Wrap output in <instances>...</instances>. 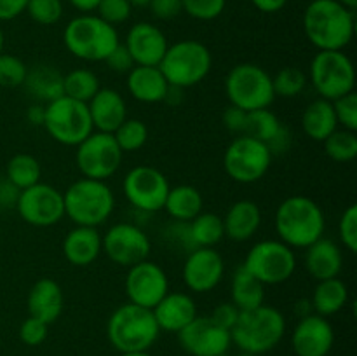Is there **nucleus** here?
<instances>
[{
    "label": "nucleus",
    "instance_id": "f257e3e1",
    "mask_svg": "<svg viewBox=\"0 0 357 356\" xmlns=\"http://www.w3.org/2000/svg\"><path fill=\"white\" fill-rule=\"evenodd\" d=\"M303 30L317 51H344L354 38V10L338 0H312L303 13Z\"/></svg>",
    "mask_w": 357,
    "mask_h": 356
},
{
    "label": "nucleus",
    "instance_id": "f03ea898",
    "mask_svg": "<svg viewBox=\"0 0 357 356\" xmlns=\"http://www.w3.org/2000/svg\"><path fill=\"white\" fill-rule=\"evenodd\" d=\"M275 232L289 248L310 246L324 236L326 216L323 208L307 195H289L275 209Z\"/></svg>",
    "mask_w": 357,
    "mask_h": 356
},
{
    "label": "nucleus",
    "instance_id": "7ed1b4c3",
    "mask_svg": "<svg viewBox=\"0 0 357 356\" xmlns=\"http://www.w3.org/2000/svg\"><path fill=\"white\" fill-rule=\"evenodd\" d=\"M286 334V318L279 309L261 304L250 311H241L239 320L230 330L232 344L243 353L258 356L272 351Z\"/></svg>",
    "mask_w": 357,
    "mask_h": 356
},
{
    "label": "nucleus",
    "instance_id": "20e7f679",
    "mask_svg": "<svg viewBox=\"0 0 357 356\" xmlns=\"http://www.w3.org/2000/svg\"><path fill=\"white\" fill-rule=\"evenodd\" d=\"M159 334L152 309L131 302L119 306L107 321V337L119 353L149 351Z\"/></svg>",
    "mask_w": 357,
    "mask_h": 356
},
{
    "label": "nucleus",
    "instance_id": "39448f33",
    "mask_svg": "<svg viewBox=\"0 0 357 356\" xmlns=\"http://www.w3.org/2000/svg\"><path fill=\"white\" fill-rule=\"evenodd\" d=\"M65 216L75 225L100 227L115 209V194L107 181L79 178L63 192Z\"/></svg>",
    "mask_w": 357,
    "mask_h": 356
},
{
    "label": "nucleus",
    "instance_id": "423d86ee",
    "mask_svg": "<svg viewBox=\"0 0 357 356\" xmlns=\"http://www.w3.org/2000/svg\"><path fill=\"white\" fill-rule=\"evenodd\" d=\"M63 42L68 52L82 61H105L121 44L115 27L94 14H82L68 21L63 31Z\"/></svg>",
    "mask_w": 357,
    "mask_h": 356
},
{
    "label": "nucleus",
    "instance_id": "0eeeda50",
    "mask_svg": "<svg viewBox=\"0 0 357 356\" xmlns=\"http://www.w3.org/2000/svg\"><path fill=\"white\" fill-rule=\"evenodd\" d=\"M211 66L213 56L208 45L192 38L169 45L162 61L159 63L167 84L181 89L201 84L209 75Z\"/></svg>",
    "mask_w": 357,
    "mask_h": 356
},
{
    "label": "nucleus",
    "instance_id": "6e6552de",
    "mask_svg": "<svg viewBox=\"0 0 357 356\" xmlns=\"http://www.w3.org/2000/svg\"><path fill=\"white\" fill-rule=\"evenodd\" d=\"M225 94L230 105L246 112L268 108L275 100L272 75L257 63H239L225 77Z\"/></svg>",
    "mask_w": 357,
    "mask_h": 356
},
{
    "label": "nucleus",
    "instance_id": "1a4fd4ad",
    "mask_svg": "<svg viewBox=\"0 0 357 356\" xmlns=\"http://www.w3.org/2000/svg\"><path fill=\"white\" fill-rule=\"evenodd\" d=\"M309 82L328 101L356 91V68L344 51H317L309 66Z\"/></svg>",
    "mask_w": 357,
    "mask_h": 356
},
{
    "label": "nucleus",
    "instance_id": "9d476101",
    "mask_svg": "<svg viewBox=\"0 0 357 356\" xmlns=\"http://www.w3.org/2000/svg\"><path fill=\"white\" fill-rule=\"evenodd\" d=\"M42 128L54 142L66 147H77L94 131L87 103L61 96L45 103Z\"/></svg>",
    "mask_w": 357,
    "mask_h": 356
},
{
    "label": "nucleus",
    "instance_id": "9b49d317",
    "mask_svg": "<svg viewBox=\"0 0 357 356\" xmlns=\"http://www.w3.org/2000/svg\"><path fill=\"white\" fill-rule=\"evenodd\" d=\"M243 265L265 286L281 285L295 274L296 255L281 239H264L250 248Z\"/></svg>",
    "mask_w": 357,
    "mask_h": 356
},
{
    "label": "nucleus",
    "instance_id": "f8f14e48",
    "mask_svg": "<svg viewBox=\"0 0 357 356\" xmlns=\"http://www.w3.org/2000/svg\"><path fill=\"white\" fill-rule=\"evenodd\" d=\"M274 156L264 142L248 135L236 136L223 154L225 173L237 184H255L271 170Z\"/></svg>",
    "mask_w": 357,
    "mask_h": 356
},
{
    "label": "nucleus",
    "instance_id": "ddd939ff",
    "mask_svg": "<svg viewBox=\"0 0 357 356\" xmlns=\"http://www.w3.org/2000/svg\"><path fill=\"white\" fill-rule=\"evenodd\" d=\"M124 152L112 133L93 131L77 145L75 163L84 178L107 181L122 164Z\"/></svg>",
    "mask_w": 357,
    "mask_h": 356
},
{
    "label": "nucleus",
    "instance_id": "4468645a",
    "mask_svg": "<svg viewBox=\"0 0 357 356\" xmlns=\"http://www.w3.org/2000/svg\"><path fill=\"white\" fill-rule=\"evenodd\" d=\"M171 185L166 175L153 166H135L126 173L122 191L132 208L145 213H157L164 209Z\"/></svg>",
    "mask_w": 357,
    "mask_h": 356
},
{
    "label": "nucleus",
    "instance_id": "2eb2a0df",
    "mask_svg": "<svg viewBox=\"0 0 357 356\" xmlns=\"http://www.w3.org/2000/svg\"><path fill=\"white\" fill-rule=\"evenodd\" d=\"M152 244L149 234L142 227L131 222L114 223L107 232L101 236V251L121 267H131L149 258Z\"/></svg>",
    "mask_w": 357,
    "mask_h": 356
},
{
    "label": "nucleus",
    "instance_id": "dca6fc26",
    "mask_svg": "<svg viewBox=\"0 0 357 356\" xmlns=\"http://www.w3.org/2000/svg\"><path fill=\"white\" fill-rule=\"evenodd\" d=\"M16 212L21 218L33 227H52L65 216L63 192L52 185L38 181L20 192Z\"/></svg>",
    "mask_w": 357,
    "mask_h": 356
},
{
    "label": "nucleus",
    "instance_id": "f3484780",
    "mask_svg": "<svg viewBox=\"0 0 357 356\" xmlns=\"http://www.w3.org/2000/svg\"><path fill=\"white\" fill-rule=\"evenodd\" d=\"M124 286L129 302L153 309L169 292V278L157 262L146 258L128 267Z\"/></svg>",
    "mask_w": 357,
    "mask_h": 356
},
{
    "label": "nucleus",
    "instance_id": "a211bd4d",
    "mask_svg": "<svg viewBox=\"0 0 357 356\" xmlns=\"http://www.w3.org/2000/svg\"><path fill=\"white\" fill-rule=\"evenodd\" d=\"M181 349L190 356H218L232 346L230 332L216 325L209 316H195L178 332Z\"/></svg>",
    "mask_w": 357,
    "mask_h": 356
},
{
    "label": "nucleus",
    "instance_id": "6ab92c4d",
    "mask_svg": "<svg viewBox=\"0 0 357 356\" xmlns=\"http://www.w3.org/2000/svg\"><path fill=\"white\" fill-rule=\"evenodd\" d=\"M225 260L215 248H194L188 251L181 267L185 286L194 293H208L222 283Z\"/></svg>",
    "mask_w": 357,
    "mask_h": 356
},
{
    "label": "nucleus",
    "instance_id": "aec40b11",
    "mask_svg": "<svg viewBox=\"0 0 357 356\" xmlns=\"http://www.w3.org/2000/svg\"><path fill=\"white\" fill-rule=\"evenodd\" d=\"M335 344V330L330 320L312 313L300 318L293 328L291 346L296 356H328Z\"/></svg>",
    "mask_w": 357,
    "mask_h": 356
},
{
    "label": "nucleus",
    "instance_id": "412c9836",
    "mask_svg": "<svg viewBox=\"0 0 357 356\" xmlns=\"http://www.w3.org/2000/svg\"><path fill=\"white\" fill-rule=\"evenodd\" d=\"M124 45L128 47L135 65L142 66H159L169 47L164 31L146 21L136 23L129 28Z\"/></svg>",
    "mask_w": 357,
    "mask_h": 356
},
{
    "label": "nucleus",
    "instance_id": "4be33fe9",
    "mask_svg": "<svg viewBox=\"0 0 357 356\" xmlns=\"http://www.w3.org/2000/svg\"><path fill=\"white\" fill-rule=\"evenodd\" d=\"M91 122L96 131L114 133L128 119V105L122 94L112 87H100L96 94L87 101Z\"/></svg>",
    "mask_w": 357,
    "mask_h": 356
},
{
    "label": "nucleus",
    "instance_id": "5701e85b",
    "mask_svg": "<svg viewBox=\"0 0 357 356\" xmlns=\"http://www.w3.org/2000/svg\"><path fill=\"white\" fill-rule=\"evenodd\" d=\"M160 332L178 334L197 316L195 300L185 292H167L152 309Z\"/></svg>",
    "mask_w": 357,
    "mask_h": 356
},
{
    "label": "nucleus",
    "instance_id": "b1692460",
    "mask_svg": "<svg viewBox=\"0 0 357 356\" xmlns=\"http://www.w3.org/2000/svg\"><path fill=\"white\" fill-rule=\"evenodd\" d=\"M26 304L30 316L52 325L65 309V293L58 281L51 278H42L35 281L28 292Z\"/></svg>",
    "mask_w": 357,
    "mask_h": 356
},
{
    "label": "nucleus",
    "instance_id": "393cba45",
    "mask_svg": "<svg viewBox=\"0 0 357 356\" xmlns=\"http://www.w3.org/2000/svg\"><path fill=\"white\" fill-rule=\"evenodd\" d=\"M305 269L316 281L338 278L344 269V253L333 239L321 237L305 248Z\"/></svg>",
    "mask_w": 357,
    "mask_h": 356
},
{
    "label": "nucleus",
    "instance_id": "a878e982",
    "mask_svg": "<svg viewBox=\"0 0 357 356\" xmlns=\"http://www.w3.org/2000/svg\"><path fill=\"white\" fill-rule=\"evenodd\" d=\"M101 253V234L98 227L75 225L63 239V255L75 267L94 264Z\"/></svg>",
    "mask_w": 357,
    "mask_h": 356
},
{
    "label": "nucleus",
    "instance_id": "bb28decb",
    "mask_svg": "<svg viewBox=\"0 0 357 356\" xmlns=\"http://www.w3.org/2000/svg\"><path fill=\"white\" fill-rule=\"evenodd\" d=\"M223 218V229L225 237L244 243L250 241L258 232L261 225V209L251 199H239L227 209Z\"/></svg>",
    "mask_w": 357,
    "mask_h": 356
},
{
    "label": "nucleus",
    "instance_id": "cd10ccee",
    "mask_svg": "<svg viewBox=\"0 0 357 356\" xmlns=\"http://www.w3.org/2000/svg\"><path fill=\"white\" fill-rule=\"evenodd\" d=\"M126 87L139 103H160L166 98L169 84L159 66L135 65L128 73Z\"/></svg>",
    "mask_w": 357,
    "mask_h": 356
},
{
    "label": "nucleus",
    "instance_id": "c85d7f7f",
    "mask_svg": "<svg viewBox=\"0 0 357 356\" xmlns=\"http://www.w3.org/2000/svg\"><path fill=\"white\" fill-rule=\"evenodd\" d=\"M63 77L65 75L52 65L38 63L28 68L23 86L31 98L45 105L63 96Z\"/></svg>",
    "mask_w": 357,
    "mask_h": 356
},
{
    "label": "nucleus",
    "instance_id": "c756f323",
    "mask_svg": "<svg viewBox=\"0 0 357 356\" xmlns=\"http://www.w3.org/2000/svg\"><path fill=\"white\" fill-rule=\"evenodd\" d=\"M302 129L310 140L323 143L335 129H338L333 101L324 98L310 101L302 114Z\"/></svg>",
    "mask_w": 357,
    "mask_h": 356
},
{
    "label": "nucleus",
    "instance_id": "7c9ffc66",
    "mask_svg": "<svg viewBox=\"0 0 357 356\" xmlns=\"http://www.w3.org/2000/svg\"><path fill=\"white\" fill-rule=\"evenodd\" d=\"M349 302V288L345 285L344 279L331 278L317 281L316 288H314L312 297H310V304H312L314 313L319 316L330 318L333 314L340 313Z\"/></svg>",
    "mask_w": 357,
    "mask_h": 356
},
{
    "label": "nucleus",
    "instance_id": "2f4dec72",
    "mask_svg": "<svg viewBox=\"0 0 357 356\" xmlns=\"http://www.w3.org/2000/svg\"><path fill=\"white\" fill-rule=\"evenodd\" d=\"M204 198L194 185H176L167 192L164 209L174 222H190L202 212Z\"/></svg>",
    "mask_w": 357,
    "mask_h": 356
},
{
    "label": "nucleus",
    "instance_id": "473e14b6",
    "mask_svg": "<svg viewBox=\"0 0 357 356\" xmlns=\"http://www.w3.org/2000/svg\"><path fill=\"white\" fill-rule=\"evenodd\" d=\"M230 302L239 311H250L260 307L265 300V285L258 281L243 264L234 271L230 281Z\"/></svg>",
    "mask_w": 357,
    "mask_h": 356
},
{
    "label": "nucleus",
    "instance_id": "72a5a7b5",
    "mask_svg": "<svg viewBox=\"0 0 357 356\" xmlns=\"http://www.w3.org/2000/svg\"><path fill=\"white\" fill-rule=\"evenodd\" d=\"M188 223V237L194 248H215L225 237L223 218L216 213L201 212Z\"/></svg>",
    "mask_w": 357,
    "mask_h": 356
},
{
    "label": "nucleus",
    "instance_id": "f704fd0d",
    "mask_svg": "<svg viewBox=\"0 0 357 356\" xmlns=\"http://www.w3.org/2000/svg\"><path fill=\"white\" fill-rule=\"evenodd\" d=\"M6 178L20 191L38 184L42 178V166L37 157L31 154H16L6 166Z\"/></svg>",
    "mask_w": 357,
    "mask_h": 356
},
{
    "label": "nucleus",
    "instance_id": "c9c22d12",
    "mask_svg": "<svg viewBox=\"0 0 357 356\" xmlns=\"http://www.w3.org/2000/svg\"><path fill=\"white\" fill-rule=\"evenodd\" d=\"M100 79L89 68H75L63 77V96L87 103L100 91Z\"/></svg>",
    "mask_w": 357,
    "mask_h": 356
},
{
    "label": "nucleus",
    "instance_id": "e433bc0d",
    "mask_svg": "<svg viewBox=\"0 0 357 356\" xmlns=\"http://www.w3.org/2000/svg\"><path fill=\"white\" fill-rule=\"evenodd\" d=\"M282 128H284L282 122L271 108H260V110L248 112V126L244 135L260 140L265 145H268L281 133Z\"/></svg>",
    "mask_w": 357,
    "mask_h": 356
},
{
    "label": "nucleus",
    "instance_id": "4c0bfd02",
    "mask_svg": "<svg viewBox=\"0 0 357 356\" xmlns=\"http://www.w3.org/2000/svg\"><path fill=\"white\" fill-rule=\"evenodd\" d=\"M324 152L335 163H351L357 157V135L349 129H335L323 142Z\"/></svg>",
    "mask_w": 357,
    "mask_h": 356
},
{
    "label": "nucleus",
    "instance_id": "58836bf2",
    "mask_svg": "<svg viewBox=\"0 0 357 356\" xmlns=\"http://www.w3.org/2000/svg\"><path fill=\"white\" fill-rule=\"evenodd\" d=\"M114 138L122 152H136L149 142V128L142 119H126L114 133Z\"/></svg>",
    "mask_w": 357,
    "mask_h": 356
},
{
    "label": "nucleus",
    "instance_id": "ea45409f",
    "mask_svg": "<svg viewBox=\"0 0 357 356\" xmlns=\"http://www.w3.org/2000/svg\"><path fill=\"white\" fill-rule=\"evenodd\" d=\"M309 77L298 66H284L272 77L275 98H296L305 91Z\"/></svg>",
    "mask_w": 357,
    "mask_h": 356
},
{
    "label": "nucleus",
    "instance_id": "a19ab883",
    "mask_svg": "<svg viewBox=\"0 0 357 356\" xmlns=\"http://www.w3.org/2000/svg\"><path fill=\"white\" fill-rule=\"evenodd\" d=\"M26 13L35 23L51 27L63 17L61 0H28Z\"/></svg>",
    "mask_w": 357,
    "mask_h": 356
},
{
    "label": "nucleus",
    "instance_id": "79ce46f5",
    "mask_svg": "<svg viewBox=\"0 0 357 356\" xmlns=\"http://www.w3.org/2000/svg\"><path fill=\"white\" fill-rule=\"evenodd\" d=\"M28 66L17 56L0 52V86L20 87L26 79Z\"/></svg>",
    "mask_w": 357,
    "mask_h": 356
},
{
    "label": "nucleus",
    "instance_id": "37998d69",
    "mask_svg": "<svg viewBox=\"0 0 357 356\" xmlns=\"http://www.w3.org/2000/svg\"><path fill=\"white\" fill-rule=\"evenodd\" d=\"M227 0H181L183 13L199 21L216 20L225 10Z\"/></svg>",
    "mask_w": 357,
    "mask_h": 356
},
{
    "label": "nucleus",
    "instance_id": "c03bdc74",
    "mask_svg": "<svg viewBox=\"0 0 357 356\" xmlns=\"http://www.w3.org/2000/svg\"><path fill=\"white\" fill-rule=\"evenodd\" d=\"M96 10V16H100L112 27H117V24L126 23L131 17L132 6L128 0H100Z\"/></svg>",
    "mask_w": 357,
    "mask_h": 356
},
{
    "label": "nucleus",
    "instance_id": "a18cd8bd",
    "mask_svg": "<svg viewBox=\"0 0 357 356\" xmlns=\"http://www.w3.org/2000/svg\"><path fill=\"white\" fill-rule=\"evenodd\" d=\"M335 115H337L338 124L342 128L349 129V131H357V93L345 94V96L338 98L333 101Z\"/></svg>",
    "mask_w": 357,
    "mask_h": 356
},
{
    "label": "nucleus",
    "instance_id": "49530a36",
    "mask_svg": "<svg viewBox=\"0 0 357 356\" xmlns=\"http://www.w3.org/2000/svg\"><path fill=\"white\" fill-rule=\"evenodd\" d=\"M338 236L342 244L347 248L351 253L357 251V206L351 205L342 213L340 222H338Z\"/></svg>",
    "mask_w": 357,
    "mask_h": 356
},
{
    "label": "nucleus",
    "instance_id": "de8ad7c7",
    "mask_svg": "<svg viewBox=\"0 0 357 356\" xmlns=\"http://www.w3.org/2000/svg\"><path fill=\"white\" fill-rule=\"evenodd\" d=\"M47 335L49 325L33 316H28L20 327V339L26 346H40L47 339Z\"/></svg>",
    "mask_w": 357,
    "mask_h": 356
},
{
    "label": "nucleus",
    "instance_id": "09e8293b",
    "mask_svg": "<svg viewBox=\"0 0 357 356\" xmlns=\"http://www.w3.org/2000/svg\"><path fill=\"white\" fill-rule=\"evenodd\" d=\"M222 122L229 133L241 136L246 133L248 126V112L243 108H237L234 105H229L222 115Z\"/></svg>",
    "mask_w": 357,
    "mask_h": 356
},
{
    "label": "nucleus",
    "instance_id": "8fccbe9b",
    "mask_svg": "<svg viewBox=\"0 0 357 356\" xmlns=\"http://www.w3.org/2000/svg\"><path fill=\"white\" fill-rule=\"evenodd\" d=\"M239 307L234 306L232 302H222L213 309L209 318H211L216 325H220V327L230 332L234 328V325L237 323V320H239Z\"/></svg>",
    "mask_w": 357,
    "mask_h": 356
},
{
    "label": "nucleus",
    "instance_id": "3c124183",
    "mask_svg": "<svg viewBox=\"0 0 357 356\" xmlns=\"http://www.w3.org/2000/svg\"><path fill=\"white\" fill-rule=\"evenodd\" d=\"M105 63H107L108 68L115 73H129L132 66H135V61H132L131 54H129L128 47H126L124 44H119L117 47L105 58Z\"/></svg>",
    "mask_w": 357,
    "mask_h": 356
},
{
    "label": "nucleus",
    "instance_id": "603ef678",
    "mask_svg": "<svg viewBox=\"0 0 357 356\" xmlns=\"http://www.w3.org/2000/svg\"><path fill=\"white\" fill-rule=\"evenodd\" d=\"M149 7L153 16L162 21L174 20V17L183 13L181 0H150Z\"/></svg>",
    "mask_w": 357,
    "mask_h": 356
},
{
    "label": "nucleus",
    "instance_id": "864d4df0",
    "mask_svg": "<svg viewBox=\"0 0 357 356\" xmlns=\"http://www.w3.org/2000/svg\"><path fill=\"white\" fill-rule=\"evenodd\" d=\"M20 188L14 187L9 180L3 177H0V209H9L16 208L17 195H20Z\"/></svg>",
    "mask_w": 357,
    "mask_h": 356
},
{
    "label": "nucleus",
    "instance_id": "5fc2aeb1",
    "mask_svg": "<svg viewBox=\"0 0 357 356\" xmlns=\"http://www.w3.org/2000/svg\"><path fill=\"white\" fill-rule=\"evenodd\" d=\"M28 0H0V21H10L26 10Z\"/></svg>",
    "mask_w": 357,
    "mask_h": 356
},
{
    "label": "nucleus",
    "instance_id": "6e6d98bb",
    "mask_svg": "<svg viewBox=\"0 0 357 356\" xmlns=\"http://www.w3.org/2000/svg\"><path fill=\"white\" fill-rule=\"evenodd\" d=\"M253 6L257 7L258 10L267 14L279 13L281 9H284V6L288 3V0H251Z\"/></svg>",
    "mask_w": 357,
    "mask_h": 356
},
{
    "label": "nucleus",
    "instance_id": "4d7b16f0",
    "mask_svg": "<svg viewBox=\"0 0 357 356\" xmlns=\"http://www.w3.org/2000/svg\"><path fill=\"white\" fill-rule=\"evenodd\" d=\"M45 117V105L44 103H33L28 107L26 119L31 126H42Z\"/></svg>",
    "mask_w": 357,
    "mask_h": 356
},
{
    "label": "nucleus",
    "instance_id": "13d9d810",
    "mask_svg": "<svg viewBox=\"0 0 357 356\" xmlns=\"http://www.w3.org/2000/svg\"><path fill=\"white\" fill-rule=\"evenodd\" d=\"M68 2L72 3L77 10H80V13L89 14L93 13V10H96L100 0H68Z\"/></svg>",
    "mask_w": 357,
    "mask_h": 356
},
{
    "label": "nucleus",
    "instance_id": "bf43d9fd",
    "mask_svg": "<svg viewBox=\"0 0 357 356\" xmlns=\"http://www.w3.org/2000/svg\"><path fill=\"white\" fill-rule=\"evenodd\" d=\"M312 313L314 309H312V304H310V299H302L295 304V314L298 316V320L300 318L309 316V314Z\"/></svg>",
    "mask_w": 357,
    "mask_h": 356
},
{
    "label": "nucleus",
    "instance_id": "052dcab7",
    "mask_svg": "<svg viewBox=\"0 0 357 356\" xmlns=\"http://www.w3.org/2000/svg\"><path fill=\"white\" fill-rule=\"evenodd\" d=\"M132 7H149L150 0H128Z\"/></svg>",
    "mask_w": 357,
    "mask_h": 356
},
{
    "label": "nucleus",
    "instance_id": "680f3d73",
    "mask_svg": "<svg viewBox=\"0 0 357 356\" xmlns=\"http://www.w3.org/2000/svg\"><path fill=\"white\" fill-rule=\"evenodd\" d=\"M338 2L344 3V6L351 10H356V7H357V0H338Z\"/></svg>",
    "mask_w": 357,
    "mask_h": 356
},
{
    "label": "nucleus",
    "instance_id": "e2e57ef3",
    "mask_svg": "<svg viewBox=\"0 0 357 356\" xmlns=\"http://www.w3.org/2000/svg\"><path fill=\"white\" fill-rule=\"evenodd\" d=\"M119 356H152L149 351H136V353H121Z\"/></svg>",
    "mask_w": 357,
    "mask_h": 356
},
{
    "label": "nucleus",
    "instance_id": "0e129e2a",
    "mask_svg": "<svg viewBox=\"0 0 357 356\" xmlns=\"http://www.w3.org/2000/svg\"><path fill=\"white\" fill-rule=\"evenodd\" d=\"M0 52H3V31H2V27H0Z\"/></svg>",
    "mask_w": 357,
    "mask_h": 356
},
{
    "label": "nucleus",
    "instance_id": "69168bd1",
    "mask_svg": "<svg viewBox=\"0 0 357 356\" xmlns=\"http://www.w3.org/2000/svg\"><path fill=\"white\" fill-rule=\"evenodd\" d=\"M218 356H232L230 353H223V355H218Z\"/></svg>",
    "mask_w": 357,
    "mask_h": 356
}]
</instances>
